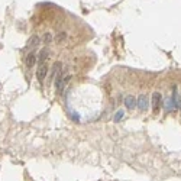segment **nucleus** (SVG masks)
I'll list each match as a JSON object with an SVG mask.
<instances>
[{
  "label": "nucleus",
  "mask_w": 181,
  "mask_h": 181,
  "mask_svg": "<svg viewBox=\"0 0 181 181\" xmlns=\"http://www.w3.org/2000/svg\"><path fill=\"white\" fill-rule=\"evenodd\" d=\"M39 42H41V39H39L38 35H32L30 38H29L28 44H26V48H29V49H33L35 47H38Z\"/></svg>",
  "instance_id": "obj_8"
},
{
  "label": "nucleus",
  "mask_w": 181,
  "mask_h": 181,
  "mask_svg": "<svg viewBox=\"0 0 181 181\" xmlns=\"http://www.w3.org/2000/svg\"><path fill=\"white\" fill-rule=\"evenodd\" d=\"M70 80H71V76L64 77L62 74H59V76L54 80V86H55V91H57V94H61V93L64 91V88H65V86L70 83Z\"/></svg>",
  "instance_id": "obj_1"
},
{
  "label": "nucleus",
  "mask_w": 181,
  "mask_h": 181,
  "mask_svg": "<svg viewBox=\"0 0 181 181\" xmlns=\"http://www.w3.org/2000/svg\"><path fill=\"white\" fill-rule=\"evenodd\" d=\"M65 39H67V33H65V32H59L57 36H55V42H57V44H61V42L65 41Z\"/></svg>",
  "instance_id": "obj_10"
},
{
  "label": "nucleus",
  "mask_w": 181,
  "mask_h": 181,
  "mask_svg": "<svg viewBox=\"0 0 181 181\" xmlns=\"http://www.w3.org/2000/svg\"><path fill=\"white\" fill-rule=\"evenodd\" d=\"M44 41H45L47 44H49V42L52 41V35H51L49 32H48V33H45V36H44Z\"/></svg>",
  "instance_id": "obj_13"
},
{
  "label": "nucleus",
  "mask_w": 181,
  "mask_h": 181,
  "mask_svg": "<svg viewBox=\"0 0 181 181\" xmlns=\"http://www.w3.org/2000/svg\"><path fill=\"white\" fill-rule=\"evenodd\" d=\"M36 61H38V58H36V55H35L33 52L28 54V55H26V58H25V62H26V67H28V68H32V67H33Z\"/></svg>",
  "instance_id": "obj_9"
},
{
  "label": "nucleus",
  "mask_w": 181,
  "mask_h": 181,
  "mask_svg": "<svg viewBox=\"0 0 181 181\" xmlns=\"http://www.w3.org/2000/svg\"><path fill=\"white\" fill-rule=\"evenodd\" d=\"M136 100H138V109H139L141 112H145V110L148 109V106H149V99H148V96L141 94Z\"/></svg>",
  "instance_id": "obj_3"
},
{
  "label": "nucleus",
  "mask_w": 181,
  "mask_h": 181,
  "mask_svg": "<svg viewBox=\"0 0 181 181\" xmlns=\"http://www.w3.org/2000/svg\"><path fill=\"white\" fill-rule=\"evenodd\" d=\"M48 74V65L47 62L45 64H42V65H38V70H36V78H38V81H44L45 80V77Z\"/></svg>",
  "instance_id": "obj_4"
},
{
  "label": "nucleus",
  "mask_w": 181,
  "mask_h": 181,
  "mask_svg": "<svg viewBox=\"0 0 181 181\" xmlns=\"http://www.w3.org/2000/svg\"><path fill=\"white\" fill-rule=\"evenodd\" d=\"M151 105H152V112H154V113H155V114L159 113V110H161V105H162V94H161V93L154 91Z\"/></svg>",
  "instance_id": "obj_2"
},
{
  "label": "nucleus",
  "mask_w": 181,
  "mask_h": 181,
  "mask_svg": "<svg viewBox=\"0 0 181 181\" xmlns=\"http://www.w3.org/2000/svg\"><path fill=\"white\" fill-rule=\"evenodd\" d=\"M123 116H125V112L123 110H117L116 112V114H114V117H113V120L117 123V122H120L122 119H123Z\"/></svg>",
  "instance_id": "obj_11"
},
{
  "label": "nucleus",
  "mask_w": 181,
  "mask_h": 181,
  "mask_svg": "<svg viewBox=\"0 0 181 181\" xmlns=\"http://www.w3.org/2000/svg\"><path fill=\"white\" fill-rule=\"evenodd\" d=\"M48 57H49V51H48V48H42V51L39 52V55H38V65L45 64Z\"/></svg>",
  "instance_id": "obj_7"
},
{
  "label": "nucleus",
  "mask_w": 181,
  "mask_h": 181,
  "mask_svg": "<svg viewBox=\"0 0 181 181\" xmlns=\"http://www.w3.org/2000/svg\"><path fill=\"white\" fill-rule=\"evenodd\" d=\"M125 106H126V109H129V110L135 109V107L138 106V100L135 99V96H126V97H125Z\"/></svg>",
  "instance_id": "obj_6"
},
{
  "label": "nucleus",
  "mask_w": 181,
  "mask_h": 181,
  "mask_svg": "<svg viewBox=\"0 0 181 181\" xmlns=\"http://www.w3.org/2000/svg\"><path fill=\"white\" fill-rule=\"evenodd\" d=\"M165 109L170 112V110H174L175 109V106H174V97L172 99H168L167 100V103H165Z\"/></svg>",
  "instance_id": "obj_12"
},
{
  "label": "nucleus",
  "mask_w": 181,
  "mask_h": 181,
  "mask_svg": "<svg viewBox=\"0 0 181 181\" xmlns=\"http://www.w3.org/2000/svg\"><path fill=\"white\" fill-rule=\"evenodd\" d=\"M61 70H62V64H61L59 61H57V62L52 64V67H51V78H52V81L61 74Z\"/></svg>",
  "instance_id": "obj_5"
}]
</instances>
